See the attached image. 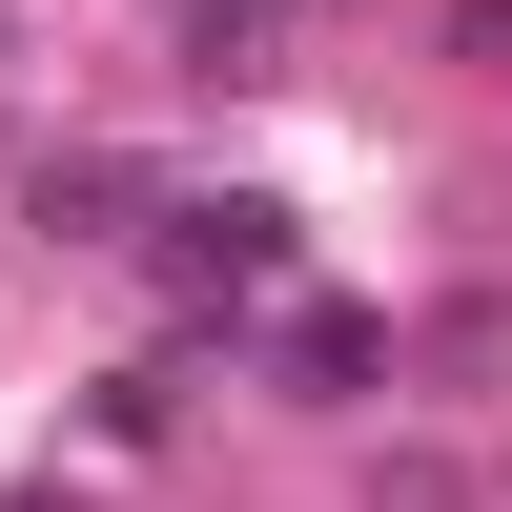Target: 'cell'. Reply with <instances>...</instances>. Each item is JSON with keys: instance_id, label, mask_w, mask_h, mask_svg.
<instances>
[{"instance_id": "cell-2", "label": "cell", "mask_w": 512, "mask_h": 512, "mask_svg": "<svg viewBox=\"0 0 512 512\" xmlns=\"http://www.w3.org/2000/svg\"><path fill=\"white\" fill-rule=\"evenodd\" d=\"M21 512H62V492H21Z\"/></svg>"}, {"instance_id": "cell-1", "label": "cell", "mask_w": 512, "mask_h": 512, "mask_svg": "<svg viewBox=\"0 0 512 512\" xmlns=\"http://www.w3.org/2000/svg\"><path fill=\"white\" fill-rule=\"evenodd\" d=\"M164 246H185L205 287H267L287 267V205H164Z\"/></svg>"}]
</instances>
